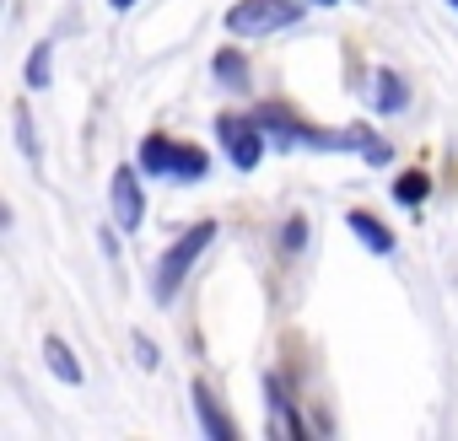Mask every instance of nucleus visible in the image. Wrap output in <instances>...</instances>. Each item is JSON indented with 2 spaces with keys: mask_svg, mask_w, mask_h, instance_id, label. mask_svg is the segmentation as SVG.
I'll list each match as a JSON object with an SVG mask.
<instances>
[{
  "mask_svg": "<svg viewBox=\"0 0 458 441\" xmlns=\"http://www.w3.org/2000/svg\"><path fill=\"white\" fill-rule=\"evenodd\" d=\"M265 398H270V436H308V420L297 414L281 371H265Z\"/></svg>",
  "mask_w": 458,
  "mask_h": 441,
  "instance_id": "nucleus-6",
  "label": "nucleus"
},
{
  "mask_svg": "<svg viewBox=\"0 0 458 441\" xmlns=\"http://www.w3.org/2000/svg\"><path fill=\"white\" fill-rule=\"evenodd\" d=\"M12 124H17V140H22V151H28V156H38V140H33V119H28V103H17V108H12Z\"/></svg>",
  "mask_w": 458,
  "mask_h": 441,
  "instance_id": "nucleus-14",
  "label": "nucleus"
},
{
  "mask_svg": "<svg viewBox=\"0 0 458 441\" xmlns=\"http://www.w3.org/2000/svg\"><path fill=\"white\" fill-rule=\"evenodd\" d=\"M216 232H221L216 220H194V227H183V232H178V237L162 248V259H157V275H151V296H157L162 307H167V302L183 291L189 270L205 259V248L216 243Z\"/></svg>",
  "mask_w": 458,
  "mask_h": 441,
  "instance_id": "nucleus-1",
  "label": "nucleus"
},
{
  "mask_svg": "<svg viewBox=\"0 0 458 441\" xmlns=\"http://www.w3.org/2000/svg\"><path fill=\"white\" fill-rule=\"evenodd\" d=\"M302 12H308L302 0H238L221 22H226V33H233V38H276V33L297 28Z\"/></svg>",
  "mask_w": 458,
  "mask_h": 441,
  "instance_id": "nucleus-3",
  "label": "nucleus"
},
{
  "mask_svg": "<svg viewBox=\"0 0 458 441\" xmlns=\"http://www.w3.org/2000/svg\"><path fill=\"white\" fill-rule=\"evenodd\" d=\"M367 103H372V113H404L410 108V81L399 71L377 65L372 71V87H367Z\"/></svg>",
  "mask_w": 458,
  "mask_h": 441,
  "instance_id": "nucleus-9",
  "label": "nucleus"
},
{
  "mask_svg": "<svg viewBox=\"0 0 458 441\" xmlns=\"http://www.w3.org/2000/svg\"><path fill=\"white\" fill-rule=\"evenodd\" d=\"M210 76H216V87H226V92H233V97H243V92L254 87L249 54H243L238 44H226V49H216V54H210Z\"/></svg>",
  "mask_w": 458,
  "mask_h": 441,
  "instance_id": "nucleus-8",
  "label": "nucleus"
},
{
  "mask_svg": "<svg viewBox=\"0 0 458 441\" xmlns=\"http://www.w3.org/2000/svg\"><path fill=\"white\" fill-rule=\"evenodd\" d=\"M308 12H329V6H340V0H302Z\"/></svg>",
  "mask_w": 458,
  "mask_h": 441,
  "instance_id": "nucleus-17",
  "label": "nucleus"
},
{
  "mask_svg": "<svg viewBox=\"0 0 458 441\" xmlns=\"http://www.w3.org/2000/svg\"><path fill=\"white\" fill-rule=\"evenodd\" d=\"M345 227H351V237H356L372 259H388V254L399 248V243H394V232L383 227V220H377L372 210H345Z\"/></svg>",
  "mask_w": 458,
  "mask_h": 441,
  "instance_id": "nucleus-10",
  "label": "nucleus"
},
{
  "mask_svg": "<svg viewBox=\"0 0 458 441\" xmlns=\"http://www.w3.org/2000/svg\"><path fill=\"white\" fill-rule=\"evenodd\" d=\"M447 6H453V12H458V0H447Z\"/></svg>",
  "mask_w": 458,
  "mask_h": 441,
  "instance_id": "nucleus-19",
  "label": "nucleus"
},
{
  "mask_svg": "<svg viewBox=\"0 0 458 441\" xmlns=\"http://www.w3.org/2000/svg\"><path fill=\"white\" fill-rule=\"evenodd\" d=\"M216 146L226 151V162H233L238 172H254L270 151V135L259 124V113H238V108H226L216 113Z\"/></svg>",
  "mask_w": 458,
  "mask_h": 441,
  "instance_id": "nucleus-4",
  "label": "nucleus"
},
{
  "mask_svg": "<svg viewBox=\"0 0 458 441\" xmlns=\"http://www.w3.org/2000/svg\"><path fill=\"white\" fill-rule=\"evenodd\" d=\"M130 345H135V361H140V366H146V371H157V345H151V339H146V334H135V339H130Z\"/></svg>",
  "mask_w": 458,
  "mask_h": 441,
  "instance_id": "nucleus-16",
  "label": "nucleus"
},
{
  "mask_svg": "<svg viewBox=\"0 0 458 441\" xmlns=\"http://www.w3.org/2000/svg\"><path fill=\"white\" fill-rule=\"evenodd\" d=\"M194 414H199V430L210 436V441H233L238 436V425H233V414H226L221 404H216V393H210V382L205 377H194Z\"/></svg>",
  "mask_w": 458,
  "mask_h": 441,
  "instance_id": "nucleus-7",
  "label": "nucleus"
},
{
  "mask_svg": "<svg viewBox=\"0 0 458 441\" xmlns=\"http://www.w3.org/2000/svg\"><path fill=\"white\" fill-rule=\"evenodd\" d=\"M394 199H399V204H410V210H420V204L431 199V178H426L420 167H404V172L394 178Z\"/></svg>",
  "mask_w": 458,
  "mask_h": 441,
  "instance_id": "nucleus-12",
  "label": "nucleus"
},
{
  "mask_svg": "<svg viewBox=\"0 0 458 441\" xmlns=\"http://www.w3.org/2000/svg\"><path fill=\"white\" fill-rule=\"evenodd\" d=\"M108 210H114V227L119 232H140L146 220V188H140V167H114V183H108Z\"/></svg>",
  "mask_w": 458,
  "mask_h": 441,
  "instance_id": "nucleus-5",
  "label": "nucleus"
},
{
  "mask_svg": "<svg viewBox=\"0 0 458 441\" xmlns=\"http://www.w3.org/2000/svg\"><path fill=\"white\" fill-rule=\"evenodd\" d=\"M22 81H28L33 92H44V87L55 81V49H49V44H33V49H28V71H22Z\"/></svg>",
  "mask_w": 458,
  "mask_h": 441,
  "instance_id": "nucleus-13",
  "label": "nucleus"
},
{
  "mask_svg": "<svg viewBox=\"0 0 458 441\" xmlns=\"http://www.w3.org/2000/svg\"><path fill=\"white\" fill-rule=\"evenodd\" d=\"M44 366L65 382V387H81L87 382V371H81V361H76V350L60 339V334H44Z\"/></svg>",
  "mask_w": 458,
  "mask_h": 441,
  "instance_id": "nucleus-11",
  "label": "nucleus"
},
{
  "mask_svg": "<svg viewBox=\"0 0 458 441\" xmlns=\"http://www.w3.org/2000/svg\"><path fill=\"white\" fill-rule=\"evenodd\" d=\"M108 6H114V12H130V6H140V0H108Z\"/></svg>",
  "mask_w": 458,
  "mask_h": 441,
  "instance_id": "nucleus-18",
  "label": "nucleus"
},
{
  "mask_svg": "<svg viewBox=\"0 0 458 441\" xmlns=\"http://www.w3.org/2000/svg\"><path fill=\"white\" fill-rule=\"evenodd\" d=\"M140 172L167 178V183H199V178L210 172V151H199L194 140L146 135V140H140Z\"/></svg>",
  "mask_w": 458,
  "mask_h": 441,
  "instance_id": "nucleus-2",
  "label": "nucleus"
},
{
  "mask_svg": "<svg viewBox=\"0 0 458 441\" xmlns=\"http://www.w3.org/2000/svg\"><path fill=\"white\" fill-rule=\"evenodd\" d=\"M281 243H286V254H297V248L308 243V215H292V220H286V237H281Z\"/></svg>",
  "mask_w": 458,
  "mask_h": 441,
  "instance_id": "nucleus-15",
  "label": "nucleus"
}]
</instances>
